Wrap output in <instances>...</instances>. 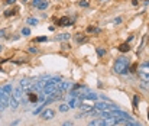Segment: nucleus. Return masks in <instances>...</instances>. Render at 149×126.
<instances>
[{
  "label": "nucleus",
  "mask_w": 149,
  "mask_h": 126,
  "mask_svg": "<svg viewBox=\"0 0 149 126\" xmlns=\"http://www.w3.org/2000/svg\"><path fill=\"white\" fill-rule=\"evenodd\" d=\"M113 71L116 74H127V71H129V60L126 57H119L114 62V67H113Z\"/></svg>",
  "instance_id": "nucleus-1"
},
{
  "label": "nucleus",
  "mask_w": 149,
  "mask_h": 126,
  "mask_svg": "<svg viewBox=\"0 0 149 126\" xmlns=\"http://www.w3.org/2000/svg\"><path fill=\"white\" fill-rule=\"evenodd\" d=\"M72 87V83L71 81H60V84H58V93H65V91H68V90Z\"/></svg>",
  "instance_id": "nucleus-2"
},
{
  "label": "nucleus",
  "mask_w": 149,
  "mask_h": 126,
  "mask_svg": "<svg viewBox=\"0 0 149 126\" xmlns=\"http://www.w3.org/2000/svg\"><path fill=\"white\" fill-rule=\"evenodd\" d=\"M41 117H42L44 120H51V119L55 117V110H52V109H45V110L41 113Z\"/></svg>",
  "instance_id": "nucleus-3"
},
{
  "label": "nucleus",
  "mask_w": 149,
  "mask_h": 126,
  "mask_svg": "<svg viewBox=\"0 0 149 126\" xmlns=\"http://www.w3.org/2000/svg\"><path fill=\"white\" fill-rule=\"evenodd\" d=\"M0 101H2L6 107L9 106V101H10V94H7L3 88H0Z\"/></svg>",
  "instance_id": "nucleus-4"
},
{
  "label": "nucleus",
  "mask_w": 149,
  "mask_h": 126,
  "mask_svg": "<svg viewBox=\"0 0 149 126\" xmlns=\"http://www.w3.org/2000/svg\"><path fill=\"white\" fill-rule=\"evenodd\" d=\"M20 88H23V90H29L30 88H33V81H30V80H20Z\"/></svg>",
  "instance_id": "nucleus-5"
},
{
  "label": "nucleus",
  "mask_w": 149,
  "mask_h": 126,
  "mask_svg": "<svg viewBox=\"0 0 149 126\" xmlns=\"http://www.w3.org/2000/svg\"><path fill=\"white\" fill-rule=\"evenodd\" d=\"M57 25H58V26H71V25H72V22L70 20V17H67V16H62L61 19H58Z\"/></svg>",
  "instance_id": "nucleus-6"
},
{
  "label": "nucleus",
  "mask_w": 149,
  "mask_h": 126,
  "mask_svg": "<svg viewBox=\"0 0 149 126\" xmlns=\"http://www.w3.org/2000/svg\"><path fill=\"white\" fill-rule=\"evenodd\" d=\"M87 126H104V117H99V119H93L88 122Z\"/></svg>",
  "instance_id": "nucleus-7"
},
{
  "label": "nucleus",
  "mask_w": 149,
  "mask_h": 126,
  "mask_svg": "<svg viewBox=\"0 0 149 126\" xmlns=\"http://www.w3.org/2000/svg\"><path fill=\"white\" fill-rule=\"evenodd\" d=\"M12 96H13V97H15L17 101H19V103L23 100V96H22V90H20V88H15V90H13V93H12Z\"/></svg>",
  "instance_id": "nucleus-8"
},
{
  "label": "nucleus",
  "mask_w": 149,
  "mask_h": 126,
  "mask_svg": "<svg viewBox=\"0 0 149 126\" xmlns=\"http://www.w3.org/2000/svg\"><path fill=\"white\" fill-rule=\"evenodd\" d=\"M117 125V119L116 117H104V126H116Z\"/></svg>",
  "instance_id": "nucleus-9"
},
{
  "label": "nucleus",
  "mask_w": 149,
  "mask_h": 126,
  "mask_svg": "<svg viewBox=\"0 0 149 126\" xmlns=\"http://www.w3.org/2000/svg\"><path fill=\"white\" fill-rule=\"evenodd\" d=\"M80 99H90V100H97V94H94V93H84V94H81L80 93V96H78Z\"/></svg>",
  "instance_id": "nucleus-10"
},
{
  "label": "nucleus",
  "mask_w": 149,
  "mask_h": 126,
  "mask_svg": "<svg viewBox=\"0 0 149 126\" xmlns=\"http://www.w3.org/2000/svg\"><path fill=\"white\" fill-rule=\"evenodd\" d=\"M9 106L12 107V110H16L17 107H19V101H17L12 94H10V101H9Z\"/></svg>",
  "instance_id": "nucleus-11"
},
{
  "label": "nucleus",
  "mask_w": 149,
  "mask_h": 126,
  "mask_svg": "<svg viewBox=\"0 0 149 126\" xmlns=\"http://www.w3.org/2000/svg\"><path fill=\"white\" fill-rule=\"evenodd\" d=\"M26 94H28V100H29L30 103H36V101H38V100H39V97H38V96H36L35 93H32V91H30V90H29V91H28Z\"/></svg>",
  "instance_id": "nucleus-12"
},
{
  "label": "nucleus",
  "mask_w": 149,
  "mask_h": 126,
  "mask_svg": "<svg viewBox=\"0 0 149 126\" xmlns=\"http://www.w3.org/2000/svg\"><path fill=\"white\" fill-rule=\"evenodd\" d=\"M71 38V35L70 33H60V35H57V36H55V39H57V41H68Z\"/></svg>",
  "instance_id": "nucleus-13"
},
{
  "label": "nucleus",
  "mask_w": 149,
  "mask_h": 126,
  "mask_svg": "<svg viewBox=\"0 0 149 126\" xmlns=\"http://www.w3.org/2000/svg\"><path fill=\"white\" fill-rule=\"evenodd\" d=\"M120 52H129L130 51V46H129V44L127 42H124V44H122V45H119V48H117Z\"/></svg>",
  "instance_id": "nucleus-14"
},
{
  "label": "nucleus",
  "mask_w": 149,
  "mask_h": 126,
  "mask_svg": "<svg viewBox=\"0 0 149 126\" xmlns=\"http://www.w3.org/2000/svg\"><path fill=\"white\" fill-rule=\"evenodd\" d=\"M38 19H36V17H28V19H26V23L28 25H30V26H36V25H38Z\"/></svg>",
  "instance_id": "nucleus-15"
},
{
  "label": "nucleus",
  "mask_w": 149,
  "mask_h": 126,
  "mask_svg": "<svg viewBox=\"0 0 149 126\" xmlns=\"http://www.w3.org/2000/svg\"><path fill=\"white\" fill-rule=\"evenodd\" d=\"M139 71H142V73H146V74H149V62H145V64H142V65H140V68H139Z\"/></svg>",
  "instance_id": "nucleus-16"
},
{
  "label": "nucleus",
  "mask_w": 149,
  "mask_h": 126,
  "mask_svg": "<svg viewBox=\"0 0 149 126\" xmlns=\"http://www.w3.org/2000/svg\"><path fill=\"white\" fill-rule=\"evenodd\" d=\"M87 32H93V33H101V29H99V28H94V26H88L87 28Z\"/></svg>",
  "instance_id": "nucleus-17"
},
{
  "label": "nucleus",
  "mask_w": 149,
  "mask_h": 126,
  "mask_svg": "<svg viewBox=\"0 0 149 126\" xmlns=\"http://www.w3.org/2000/svg\"><path fill=\"white\" fill-rule=\"evenodd\" d=\"M48 6H49V3L46 2V0H42V2H41V5L38 6V9H39V10H45Z\"/></svg>",
  "instance_id": "nucleus-18"
},
{
  "label": "nucleus",
  "mask_w": 149,
  "mask_h": 126,
  "mask_svg": "<svg viewBox=\"0 0 149 126\" xmlns=\"http://www.w3.org/2000/svg\"><path fill=\"white\" fill-rule=\"evenodd\" d=\"M75 41H77V44H85L87 42V36H80L78 35V36L75 38Z\"/></svg>",
  "instance_id": "nucleus-19"
},
{
  "label": "nucleus",
  "mask_w": 149,
  "mask_h": 126,
  "mask_svg": "<svg viewBox=\"0 0 149 126\" xmlns=\"http://www.w3.org/2000/svg\"><path fill=\"white\" fill-rule=\"evenodd\" d=\"M3 90H5L7 94H12V93H13V87H12L10 84H6V86L3 87Z\"/></svg>",
  "instance_id": "nucleus-20"
},
{
  "label": "nucleus",
  "mask_w": 149,
  "mask_h": 126,
  "mask_svg": "<svg viewBox=\"0 0 149 126\" xmlns=\"http://www.w3.org/2000/svg\"><path fill=\"white\" fill-rule=\"evenodd\" d=\"M3 15H5V17H10V16L16 15V9H13V10H6Z\"/></svg>",
  "instance_id": "nucleus-21"
},
{
  "label": "nucleus",
  "mask_w": 149,
  "mask_h": 126,
  "mask_svg": "<svg viewBox=\"0 0 149 126\" xmlns=\"http://www.w3.org/2000/svg\"><path fill=\"white\" fill-rule=\"evenodd\" d=\"M58 109H60V112H68L70 110V106L68 104H60Z\"/></svg>",
  "instance_id": "nucleus-22"
},
{
  "label": "nucleus",
  "mask_w": 149,
  "mask_h": 126,
  "mask_svg": "<svg viewBox=\"0 0 149 126\" xmlns=\"http://www.w3.org/2000/svg\"><path fill=\"white\" fill-rule=\"evenodd\" d=\"M45 106H46V104H45V103H42V104H41V106L38 107V109H35V110H33V115H39V113L42 112V109H44Z\"/></svg>",
  "instance_id": "nucleus-23"
},
{
  "label": "nucleus",
  "mask_w": 149,
  "mask_h": 126,
  "mask_svg": "<svg viewBox=\"0 0 149 126\" xmlns=\"http://www.w3.org/2000/svg\"><path fill=\"white\" fill-rule=\"evenodd\" d=\"M20 33L23 35V36H28V35H30V29H29V28H22Z\"/></svg>",
  "instance_id": "nucleus-24"
},
{
  "label": "nucleus",
  "mask_w": 149,
  "mask_h": 126,
  "mask_svg": "<svg viewBox=\"0 0 149 126\" xmlns=\"http://www.w3.org/2000/svg\"><path fill=\"white\" fill-rule=\"evenodd\" d=\"M68 106H70V109H74V107L77 106V100H75V99H71L70 103H68Z\"/></svg>",
  "instance_id": "nucleus-25"
},
{
  "label": "nucleus",
  "mask_w": 149,
  "mask_h": 126,
  "mask_svg": "<svg viewBox=\"0 0 149 126\" xmlns=\"http://www.w3.org/2000/svg\"><path fill=\"white\" fill-rule=\"evenodd\" d=\"M104 54H106V49H103V48H97V55H99L100 58L104 55Z\"/></svg>",
  "instance_id": "nucleus-26"
},
{
  "label": "nucleus",
  "mask_w": 149,
  "mask_h": 126,
  "mask_svg": "<svg viewBox=\"0 0 149 126\" xmlns=\"http://www.w3.org/2000/svg\"><path fill=\"white\" fill-rule=\"evenodd\" d=\"M46 41H48L46 36H39V38H36V39H35V42H46Z\"/></svg>",
  "instance_id": "nucleus-27"
},
{
  "label": "nucleus",
  "mask_w": 149,
  "mask_h": 126,
  "mask_svg": "<svg viewBox=\"0 0 149 126\" xmlns=\"http://www.w3.org/2000/svg\"><path fill=\"white\" fill-rule=\"evenodd\" d=\"M81 110L85 113V112H90V110H91V107H90V106H85V104H83V106H81Z\"/></svg>",
  "instance_id": "nucleus-28"
},
{
  "label": "nucleus",
  "mask_w": 149,
  "mask_h": 126,
  "mask_svg": "<svg viewBox=\"0 0 149 126\" xmlns=\"http://www.w3.org/2000/svg\"><path fill=\"white\" fill-rule=\"evenodd\" d=\"M41 2H42V0H32V6L33 7H38L41 5Z\"/></svg>",
  "instance_id": "nucleus-29"
},
{
  "label": "nucleus",
  "mask_w": 149,
  "mask_h": 126,
  "mask_svg": "<svg viewBox=\"0 0 149 126\" xmlns=\"http://www.w3.org/2000/svg\"><path fill=\"white\" fill-rule=\"evenodd\" d=\"M138 103H139V96H135L133 97V107H138Z\"/></svg>",
  "instance_id": "nucleus-30"
},
{
  "label": "nucleus",
  "mask_w": 149,
  "mask_h": 126,
  "mask_svg": "<svg viewBox=\"0 0 149 126\" xmlns=\"http://www.w3.org/2000/svg\"><path fill=\"white\" fill-rule=\"evenodd\" d=\"M80 6H83V7H87L88 6V2H87V0H80V3H78Z\"/></svg>",
  "instance_id": "nucleus-31"
},
{
  "label": "nucleus",
  "mask_w": 149,
  "mask_h": 126,
  "mask_svg": "<svg viewBox=\"0 0 149 126\" xmlns=\"http://www.w3.org/2000/svg\"><path fill=\"white\" fill-rule=\"evenodd\" d=\"M61 126H74V123H72L71 120H65V122H64Z\"/></svg>",
  "instance_id": "nucleus-32"
},
{
  "label": "nucleus",
  "mask_w": 149,
  "mask_h": 126,
  "mask_svg": "<svg viewBox=\"0 0 149 126\" xmlns=\"http://www.w3.org/2000/svg\"><path fill=\"white\" fill-rule=\"evenodd\" d=\"M28 51H29L30 54H38V48H33V46H30Z\"/></svg>",
  "instance_id": "nucleus-33"
},
{
  "label": "nucleus",
  "mask_w": 149,
  "mask_h": 126,
  "mask_svg": "<svg viewBox=\"0 0 149 126\" xmlns=\"http://www.w3.org/2000/svg\"><path fill=\"white\" fill-rule=\"evenodd\" d=\"M114 23H116V25H120V23H122V17H116V19H114Z\"/></svg>",
  "instance_id": "nucleus-34"
},
{
  "label": "nucleus",
  "mask_w": 149,
  "mask_h": 126,
  "mask_svg": "<svg viewBox=\"0 0 149 126\" xmlns=\"http://www.w3.org/2000/svg\"><path fill=\"white\" fill-rule=\"evenodd\" d=\"M61 48H62V49H70L71 46H70L68 44H62V46H61Z\"/></svg>",
  "instance_id": "nucleus-35"
},
{
  "label": "nucleus",
  "mask_w": 149,
  "mask_h": 126,
  "mask_svg": "<svg viewBox=\"0 0 149 126\" xmlns=\"http://www.w3.org/2000/svg\"><path fill=\"white\" fill-rule=\"evenodd\" d=\"M5 33H6L5 29H0V38H3V36H5Z\"/></svg>",
  "instance_id": "nucleus-36"
},
{
  "label": "nucleus",
  "mask_w": 149,
  "mask_h": 126,
  "mask_svg": "<svg viewBox=\"0 0 149 126\" xmlns=\"http://www.w3.org/2000/svg\"><path fill=\"white\" fill-rule=\"evenodd\" d=\"M5 109H6V106H5L2 101H0V112H2V110H5Z\"/></svg>",
  "instance_id": "nucleus-37"
},
{
  "label": "nucleus",
  "mask_w": 149,
  "mask_h": 126,
  "mask_svg": "<svg viewBox=\"0 0 149 126\" xmlns=\"http://www.w3.org/2000/svg\"><path fill=\"white\" fill-rule=\"evenodd\" d=\"M16 0H6V5H13Z\"/></svg>",
  "instance_id": "nucleus-38"
},
{
  "label": "nucleus",
  "mask_w": 149,
  "mask_h": 126,
  "mask_svg": "<svg viewBox=\"0 0 149 126\" xmlns=\"http://www.w3.org/2000/svg\"><path fill=\"white\" fill-rule=\"evenodd\" d=\"M138 3H139V0H133V2H132V5H133V6H136Z\"/></svg>",
  "instance_id": "nucleus-39"
},
{
  "label": "nucleus",
  "mask_w": 149,
  "mask_h": 126,
  "mask_svg": "<svg viewBox=\"0 0 149 126\" xmlns=\"http://www.w3.org/2000/svg\"><path fill=\"white\" fill-rule=\"evenodd\" d=\"M148 120H149V109H148Z\"/></svg>",
  "instance_id": "nucleus-40"
},
{
  "label": "nucleus",
  "mask_w": 149,
  "mask_h": 126,
  "mask_svg": "<svg viewBox=\"0 0 149 126\" xmlns=\"http://www.w3.org/2000/svg\"><path fill=\"white\" fill-rule=\"evenodd\" d=\"M124 126H130V125H129V122H127V123H126V125H124Z\"/></svg>",
  "instance_id": "nucleus-41"
},
{
  "label": "nucleus",
  "mask_w": 149,
  "mask_h": 126,
  "mask_svg": "<svg viewBox=\"0 0 149 126\" xmlns=\"http://www.w3.org/2000/svg\"><path fill=\"white\" fill-rule=\"evenodd\" d=\"M0 51H2V46H0Z\"/></svg>",
  "instance_id": "nucleus-42"
}]
</instances>
